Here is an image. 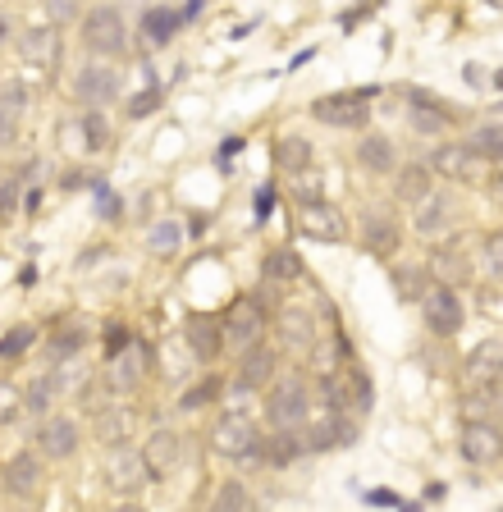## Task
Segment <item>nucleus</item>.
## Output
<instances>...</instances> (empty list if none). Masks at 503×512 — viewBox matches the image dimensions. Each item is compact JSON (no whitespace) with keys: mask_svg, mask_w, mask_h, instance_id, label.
<instances>
[{"mask_svg":"<svg viewBox=\"0 0 503 512\" xmlns=\"http://www.w3.org/2000/svg\"><path fill=\"white\" fill-rule=\"evenodd\" d=\"M307 412H311V384L307 375H279L275 384H270L266 394V416L270 426L279 430V435H298L302 426H307Z\"/></svg>","mask_w":503,"mask_h":512,"instance_id":"obj_1","label":"nucleus"},{"mask_svg":"<svg viewBox=\"0 0 503 512\" xmlns=\"http://www.w3.org/2000/svg\"><path fill=\"white\" fill-rule=\"evenodd\" d=\"M211 448L220 453V458H234V462L261 458V430H257V421H252L247 412H225L211 426Z\"/></svg>","mask_w":503,"mask_h":512,"instance_id":"obj_2","label":"nucleus"},{"mask_svg":"<svg viewBox=\"0 0 503 512\" xmlns=\"http://www.w3.org/2000/svg\"><path fill=\"white\" fill-rule=\"evenodd\" d=\"M78 32H83V46L92 55L115 60V55L129 51V28H124V14H119L115 5H97V10H87L83 23H78Z\"/></svg>","mask_w":503,"mask_h":512,"instance_id":"obj_3","label":"nucleus"},{"mask_svg":"<svg viewBox=\"0 0 503 512\" xmlns=\"http://www.w3.org/2000/svg\"><path fill=\"white\" fill-rule=\"evenodd\" d=\"M266 307H261V298H252V293H243V298H234V307L225 311V320H220V330H225V348L234 352H247L257 348V343H266Z\"/></svg>","mask_w":503,"mask_h":512,"instance_id":"obj_4","label":"nucleus"},{"mask_svg":"<svg viewBox=\"0 0 503 512\" xmlns=\"http://www.w3.org/2000/svg\"><path fill=\"white\" fill-rule=\"evenodd\" d=\"M375 87H366V92H330V96H316L311 101V115L321 119V124L330 128H366V119H371V101Z\"/></svg>","mask_w":503,"mask_h":512,"instance_id":"obj_5","label":"nucleus"},{"mask_svg":"<svg viewBox=\"0 0 503 512\" xmlns=\"http://www.w3.org/2000/svg\"><path fill=\"white\" fill-rule=\"evenodd\" d=\"M430 174H444V179H458V183H490V160L471 156L462 142H444L435 147V156L426 160Z\"/></svg>","mask_w":503,"mask_h":512,"instance_id":"obj_6","label":"nucleus"},{"mask_svg":"<svg viewBox=\"0 0 503 512\" xmlns=\"http://www.w3.org/2000/svg\"><path fill=\"white\" fill-rule=\"evenodd\" d=\"M421 316H426L430 334H439V339L458 334L462 330V298H458V288L430 284L426 293H421Z\"/></svg>","mask_w":503,"mask_h":512,"instance_id":"obj_7","label":"nucleus"},{"mask_svg":"<svg viewBox=\"0 0 503 512\" xmlns=\"http://www.w3.org/2000/svg\"><path fill=\"white\" fill-rule=\"evenodd\" d=\"M106 485L115 494H138V490L151 485V471H147V462H142V453L133 444L110 448L106 453Z\"/></svg>","mask_w":503,"mask_h":512,"instance_id":"obj_8","label":"nucleus"},{"mask_svg":"<svg viewBox=\"0 0 503 512\" xmlns=\"http://www.w3.org/2000/svg\"><path fill=\"white\" fill-rule=\"evenodd\" d=\"M78 421L74 416H46L42 426H37V458L42 462H69L78 453Z\"/></svg>","mask_w":503,"mask_h":512,"instance_id":"obj_9","label":"nucleus"},{"mask_svg":"<svg viewBox=\"0 0 503 512\" xmlns=\"http://www.w3.org/2000/svg\"><path fill=\"white\" fill-rule=\"evenodd\" d=\"M147 366H151V352L133 339L124 352H115V357H110V366H106V375H101V380H106L110 394H133V389L142 384V375H147Z\"/></svg>","mask_w":503,"mask_h":512,"instance_id":"obj_10","label":"nucleus"},{"mask_svg":"<svg viewBox=\"0 0 503 512\" xmlns=\"http://www.w3.org/2000/svg\"><path fill=\"white\" fill-rule=\"evenodd\" d=\"M119 96V74L110 64H83L74 74V101H83L87 110H101Z\"/></svg>","mask_w":503,"mask_h":512,"instance_id":"obj_11","label":"nucleus"},{"mask_svg":"<svg viewBox=\"0 0 503 512\" xmlns=\"http://www.w3.org/2000/svg\"><path fill=\"white\" fill-rule=\"evenodd\" d=\"M453 220H458V206H453L449 192H430L421 206H412L417 238H430V243H439L444 234H453Z\"/></svg>","mask_w":503,"mask_h":512,"instance_id":"obj_12","label":"nucleus"},{"mask_svg":"<svg viewBox=\"0 0 503 512\" xmlns=\"http://www.w3.org/2000/svg\"><path fill=\"white\" fill-rule=\"evenodd\" d=\"M60 55H65V42H60V28H51V23L28 28L19 37V60L33 64V69H42V74H51L55 64H60Z\"/></svg>","mask_w":503,"mask_h":512,"instance_id":"obj_13","label":"nucleus"},{"mask_svg":"<svg viewBox=\"0 0 503 512\" xmlns=\"http://www.w3.org/2000/svg\"><path fill=\"white\" fill-rule=\"evenodd\" d=\"M298 229L316 243H343L348 238V220H343L339 206L316 202V206H298Z\"/></svg>","mask_w":503,"mask_h":512,"instance_id":"obj_14","label":"nucleus"},{"mask_svg":"<svg viewBox=\"0 0 503 512\" xmlns=\"http://www.w3.org/2000/svg\"><path fill=\"white\" fill-rule=\"evenodd\" d=\"M462 458L476 462V467H490L503 458V430L490 421H467L462 426Z\"/></svg>","mask_w":503,"mask_h":512,"instance_id":"obj_15","label":"nucleus"},{"mask_svg":"<svg viewBox=\"0 0 503 512\" xmlns=\"http://www.w3.org/2000/svg\"><path fill=\"white\" fill-rule=\"evenodd\" d=\"M275 366H279V357H275V348H270V343L247 348L243 362H238V375H234L238 394H252V389H266V384H275Z\"/></svg>","mask_w":503,"mask_h":512,"instance_id":"obj_16","label":"nucleus"},{"mask_svg":"<svg viewBox=\"0 0 503 512\" xmlns=\"http://www.w3.org/2000/svg\"><path fill=\"white\" fill-rule=\"evenodd\" d=\"M133 430H138V416H133L129 407H119V403L97 407V416H92V435H97V444H106V453L129 444Z\"/></svg>","mask_w":503,"mask_h":512,"instance_id":"obj_17","label":"nucleus"},{"mask_svg":"<svg viewBox=\"0 0 503 512\" xmlns=\"http://www.w3.org/2000/svg\"><path fill=\"white\" fill-rule=\"evenodd\" d=\"M138 453H142V462H147L151 480H156V476H170V471L179 467V458H183V439L174 435L170 426H156L147 435V448H138Z\"/></svg>","mask_w":503,"mask_h":512,"instance_id":"obj_18","label":"nucleus"},{"mask_svg":"<svg viewBox=\"0 0 503 512\" xmlns=\"http://www.w3.org/2000/svg\"><path fill=\"white\" fill-rule=\"evenodd\" d=\"M407 101H412V115H407V124L417 128L421 138H439V133L449 128V119L458 115V110H449L444 101H439V96H430V92H412Z\"/></svg>","mask_w":503,"mask_h":512,"instance_id":"obj_19","label":"nucleus"},{"mask_svg":"<svg viewBox=\"0 0 503 512\" xmlns=\"http://www.w3.org/2000/svg\"><path fill=\"white\" fill-rule=\"evenodd\" d=\"M183 343L193 348L197 362H215V357L225 352V330H220V320L215 316H188V325H183Z\"/></svg>","mask_w":503,"mask_h":512,"instance_id":"obj_20","label":"nucleus"},{"mask_svg":"<svg viewBox=\"0 0 503 512\" xmlns=\"http://www.w3.org/2000/svg\"><path fill=\"white\" fill-rule=\"evenodd\" d=\"M398 220H394V211H366V220H362V247L371 256H394L398 252Z\"/></svg>","mask_w":503,"mask_h":512,"instance_id":"obj_21","label":"nucleus"},{"mask_svg":"<svg viewBox=\"0 0 503 512\" xmlns=\"http://www.w3.org/2000/svg\"><path fill=\"white\" fill-rule=\"evenodd\" d=\"M275 330H279V339H284V348H293V352H311V343L321 339L307 307H279Z\"/></svg>","mask_w":503,"mask_h":512,"instance_id":"obj_22","label":"nucleus"},{"mask_svg":"<svg viewBox=\"0 0 503 512\" xmlns=\"http://www.w3.org/2000/svg\"><path fill=\"white\" fill-rule=\"evenodd\" d=\"M42 458L37 453H14L10 462H5V490L14 494V499H33L37 490H42Z\"/></svg>","mask_w":503,"mask_h":512,"instance_id":"obj_23","label":"nucleus"},{"mask_svg":"<svg viewBox=\"0 0 503 512\" xmlns=\"http://www.w3.org/2000/svg\"><path fill=\"white\" fill-rule=\"evenodd\" d=\"M394 192H398V202L407 206H421L435 192V174L426 170V160H407V165H398L394 170Z\"/></svg>","mask_w":503,"mask_h":512,"instance_id":"obj_24","label":"nucleus"},{"mask_svg":"<svg viewBox=\"0 0 503 512\" xmlns=\"http://www.w3.org/2000/svg\"><path fill=\"white\" fill-rule=\"evenodd\" d=\"M353 439H357L353 421H343V416H325V421L307 426V435H302V448H311V453H325V448H348Z\"/></svg>","mask_w":503,"mask_h":512,"instance_id":"obj_25","label":"nucleus"},{"mask_svg":"<svg viewBox=\"0 0 503 512\" xmlns=\"http://www.w3.org/2000/svg\"><path fill=\"white\" fill-rule=\"evenodd\" d=\"M467 375L476 384H499L503 380V339H481L467 352Z\"/></svg>","mask_w":503,"mask_h":512,"instance_id":"obj_26","label":"nucleus"},{"mask_svg":"<svg viewBox=\"0 0 503 512\" xmlns=\"http://www.w3.org/2000/svg\"><path fill=\"white\" fill-rule=\"evenodd\" d=\"M357 160H362L371 174H394L398 170V151L385 133H366V138L357 142Z\"/></svg>","mask_w":503,"mask_h":512,"instance_id":"obj_27","label":"nucleus"},{"mask_svg":"<svg viewBox=\"0 0 503 512\" xmlns=\"http://www.w3.org/2000/svg\"><path fill=\"white\" fill-rule=\"evenodd\" d=\"M307 357H311V371H316V380H325V375H339L343 371V357H348V339H343V334L316 339Z\"/></svg>","mask_w":503,"mask_h":512,"instance_id":"obj_28","label":"nucleus"},{"mask_svg":"<svg viewBox=\"0 0 503 512\" xmlns=\"http://www.w3.org/2000/svg\"><path fill=\"white\" fill-rule=\"evenodd\" d=\"M275 165H279V170H289L293 179H298V174H307L311 170V142L298 138V133L279 138L275 142Z\"/></svg>","mask_w":503,"mask_h":512,"instance_id":"obj_29","label":"nucleus"},{"mask_svg":"<svg viewBox=\"0 0 503 512\" xmlns=\"http://www.w3.org/2000/svg\"><path fill=\"white\" fill-rule=\"evenodd\" d=\"M462 147H467L471 156H481V160L503 156V119H490V124H476V128H471V138L462 142Z\"/></svg>","mask_w":503,"mask_h":512,"instance_id":"obj_30","label":"nucleus"},{"mask_svg":"<svg viewBox=\"0 0 503 512\" xmlns=\"http://www.w3.org/2000/svg\"><path fill=\"white\" fill-rule=\"evenodd\" d=\"M179 28H183V14L179 10H147V14H142V37H147L151 46H165Z\"/></svg>","mask_w":503,"mask_h":512,"instance_id":"obj_31","label":"nucleus"},{"mask_svg":"<svg viewBox=\"0 0 503 512\" xmlns=\"http://www.w3.org/2000/svg\"><path fill=\"white\" fill-rule=\"evenodd\" d=\"M430 270L439 275V284L444 288H458V284H467V275H471V261L462 252H435V261H430Z\"/></svg>","mask_w":503,"mask_h":512,"instance_id":"obj_32","label":"nucleus"},{"mask_svg":"<svg viewBox=\"0 0 503 512\" xmlns=\"http://www.w3.org/2000/svg\"><path fill=\"white\" fill-rule=\"evenodd\" d=\"M261 270H266V279H275V284H293V279H302V261H298L293 247H275Z\"/></svg>","mask_w":503,"mask_h":512,"instance_id":"obj_33","label":"nucleus"},{"mask_svg":"<svg viewBox=\"0 0 503 512\" xmlns=\"http://www.w3.org/2000/svg\"><path fill=\"white\" fill-rule=\"evenodd\" d=\"M179 243H183V224L179 220H156L147 229V252H156V256H174Z\"/></svg>","mask_w":503,"mask_h":512,"instance_id":"obj_34","label":"nucleus"},{"mask_svg":"<svg viewBox=\"0 0 503 512\" xmlns=\"http://www.w3.org/2000/svg\"><path fill=\"white\" fill-rule=\"evenodd\" d=\"M51 403H55V380H51V375H37V380L23 389V412H28V416H46V412H51Z\"/></svg>","mask_w":503,"mask_h":512,"instance_id":"obj_35","label":"nucleus"},{"mask_svg":"<svg viewBox=\"0 0 503 512\" xmlns=\"http://www.w3.org/2000/svg\"><path fill=\"white\" fill-rule=\"evenodd\" d=\"M302 453V439L298 435H275V439H261V458L270 462V467H289L293 458Z\"/></svg>","mask_w":503,"mask_h":512,"instance_id":"obj_36","label":"nucleus"},{"mask_svg":"<svg viewBox=\"0 0 503 512\" xmlns=\"http://www.w3.org/2000/svg\"><path fill=\"white\" fill-rule=\"evenodd\" d=\"M211 512H247V485L243 480H220L211 499Z\"/></svg>","mask_w":503,"mask_h":512,"instance_id":"obj_37","label":"nucleus"},{"mask_svg":"<svg viewBox=\"0 0 503 512\" xmlns=\"http://www.w3.org/2000/svg\"><path fill=\"white\" fill-rule=\"evenodd\" d=\"M343 380H348V398H353V412H371V375H366L362 366H348V371H343Z\"/></svg>","mask_w":503,"mask_h":512,"instance_id":"obj_38","label":"nucleus"},{"mask_svg":"<svg viewBox=\"0 0 503 512\" xmlns=\"http://www.w3.org/2000/svg\"><path fill=\"white\" fill-rule=\"evenodd\" d=\"M60 151H69V156H92V147H87V133H83V119H65L60 124Z\"/></svg>","mask_w":503,"mask_h":512,"instance_id":"obj_39","label":"nucleus"},{"mask_svg":"<svg viewBox=\"0 0 503 512\" xmlns=\"http://www.w3.org/2000/svg\"><path fill=\"white\" fill-rule=\"evenodd\" d=\"M78 119H83L87 147H92V151H106V142H110V124H106V115H101V110H87V115H78Z\"/></svg>","mask_w":503,"mask_h":512,"instance_id":"obj_40","label":"nucleus"},{"mask_svg":"<svg viewBox=\"0 0 503 512\" xmlns=\"http://www.w3.org/2000/svg\"><path fill=\"white\" fill-rule=\"evenodd\" d=\"M394 288H398V298H407V302H412V298H421V293H426V275H421V270H412V266H398L394 270Z\"/></svg>","mask_w":503,"mask_h":512,"instance_id":"obj_41","label":"nucleus"},{"mask_svg":"<svg viewBox=\"0 0 503 512\" xmlns=\"http://www.w3.org/2000/svg\"><path fill=\"white\" fill-rule=\"evenodd\" d=\"M19 192H23L19 174H5V179H0V224H10V215L19 211Z\"/></svg>","mask_w":503,"mask_h":512,"instance_id":"obj_42","label":"nucleus"},{"mask_svg":"<svg viewBox=\"0 0 503 512\" xmlns=\"http://www.w3.org/2000/svg\"><path fill=\"white\" fill-rule=\"evenodd\" d=\"M215 394H220V380H202V384H193V389H188V394L179 398V412H197V407L215 403Z\"/></svg>","mask_w":503,"mask_h":512,"instance_id":"obj_43","label":"nucleus"},{"mask_svg":"<svg viewBox=\"0 0 503 512\" xmlns=\"http://www.w3.org/2000/svg\"><path fill=\"white\" fill-rule=\"evenodd\" d=\"M83 343H87V334L78 330V325H74V330H60V334L51 339V357H60V362H65V357H74Z\"/></svg>","mask_w":503,"mask_h":512,"instance_id":"obj_44","label":"nucleus"},{"mask_svg":"<svg viewBox=\"0 0 503 512\" xmlns=\"http://www.w3.org/2000/svg\"><path fill=\"white\" fill-rule=\"evenodd\" d=\"M298 206H316V202H325L321 197V174L316 170H307V174H298Z\"/></svg>","mask_w":503,"mask_h":512,"instance_id":"obj_45","label":"nucleus"},{"mask_svg":"<svg viewBox=\"0 0 503 512\" xmlns=\"http://www.w3.org/2000/svg\"><path fill=\"white\" fill-rule=\"evenodd\" d=\"M485 270H490L494 284H503V234L485 238Z\"/></svg>","mask_w":503,"mask_h":512,"instance_id":"obj_46","label":"nucleus"},{"mask_svg":"<svg viewBox=\"0 0 503 512\" xmlns=\"http://www.w3.org/2000/svg\"><path fill=\"white\" fill-rule=\"evenodd\" d=\"M156 106H161V87H147V92H138L124 110H129V119H147Z\"/></svg>","mask_w":503,"mask_h":512,"instance_id":"obj_47","label":"nucleus"},{"mask_svg":"<svg viewBox=\"0 0 503 512\" xmlns=\"http://www.w3.org/2000/svg\"><path fill=\"white\" fill-rule=\"evenodd\" d=\"M37 339V330L33 325H19V330H10V339H0V357H19L28 343Z\"/></svg>","mask_w":503,"mask_h":512,"instance_id":"obj_48","label":"nucleus"},{"mask_svg":"<svg viewBox=\"0 0 503 512\" xmlns=\"http://www.w3.org/2000/svg\"><path fill=\"white\" fill-rule=\"evenodd\" d=\"M19 412H23V394L10 389V384H0V426H10Z\"/></svg>","mask_w":503,"mask_h":512,"instance_id":"obj_49","label":"nucleus"},{"mask_svg":"<svg viewBox=\"0 0 503 512\" xmlns=\"http://www.w3.org/2000/svg\"><path fill=\"white\" fill-rule=\"evenodd\" d=\"M133 343V334H129V325H110L106 330V352L115 357V352H124Z\"/></svg>","mask_w":503,"mask_h":512,"instance_id":"obj_50","label":"nucleus"},{"mask_svg":"<svg viewBox=\"0 0 503 512\" xmlns=\"http://www.w3.org/2000/svg\"><path fill=\"white\" fill-rule=\"evenodd\" d=\"M14 138H19V115L0 106V147H10Z\"/></svg>","mask_w":503,"mask_h":512,"instance_id":"obj_51","label":"nucleus"},{"mask_svg":"<svg viewBox=\"0 0 503 512\" xmlns=\"http://www.w3.org/2000/svg\"><path fill=\"white\" fill-rule=\"evenodd\" d=\"M65 19H78V5H69V0H55V5H51V28H55V23H65Z\"/></svg>","mask_w":503,"mask_h":512,"instance_id":"obj_52","label":"nucleus"},{"mask_svg":"<svg viewBox=\"0 0 503 512\" xmlns=\"http://www.w3.org/2000/svg\"><path fill=\"white\" fill-rule=\"evenodd\" d=\"M97 206H101V215H115L119 211V202H115V192L106 188V183H97Z\"/></svg>","mask_w":503,"mask_h":512,"instance_id":"obj_53","label":"nucleus"},{"mask_svg":"<svg viewBox=\"0 0 503 512\" xmlns=\"http://www.w3.org/2000/svg\"><path fill=\"white\" fill-rule=\"evenodd\" d=\"M270 206H275V188H261L257 192V220H266Z\"/></svg>","mask_w":503,"mask_h":512,"instance_id":"obj_54","label":"nucleus"},{"mask_svg":"<svg viewBox=\"0 0 503 512\" xmlns=\"http://www.w3.org/2000/svg\"><path fill=\"white\" fill-rule=\"evenodd\" d=\"M238 151H243V138H229L225 147H220V160H225V165H229V160H234Z\"/></svg>","mask_w":503,"mask_h":512,"instance_id":"obj_55","label":"nucleus"},{"mask_svg":"<svg viewBox=\"0 0 503 512\" xmlns=\"http://www.w3.org/2000/svg\"><path fill=\"white\" fill-rule=\"evenodd\" d=\"M490 183H499V188H503V156L490 160Z\"/></svg>","mask_w":503,"mask_h":512,"instance_id":"obj_56","label":"nucleus"},{"mask_svg":"<svg viewBox=\"0 0 503 512\" xmlns=\"http://www.w3.org/2000/svg\"><path fill=\"white\" fill-rule=\"evenodd\" d=\"M467 83H471V87L485 83V78H481V64H467Z\"/></svg>","mask_w":503,"mask_h":512,"instance_id":"obj_57","label":"nucleus"},{"mask_svg":"<svg viewBox=\"0 0 503 512\" xmlns=\"http://www.w3.org/2000/svg\"><path fill=\"white\" fill-rule=\"evenodd\" d=\"M366 499H371V503H398L389 490H375V494H366Z\"/></svg>","mask_w":503,"mask_h":512,"instance_id":"obj_58","label":"nucleus"},{"mask_svg":"<svg viewBox=\"0 0 503 512\" xmlns=\"http://www.w3.org/2000/svg\"><path fill=\"white\" fill-rule=\"evenodd\" d=\"M110 512H147V508H138V503H129V499H124V503H115V508H110Z\"/></svg>","mask_w":503,"mask_h":512,"instance_id":"obj_59","label":"nucleus"},{"mask_svg":"<svg viewBox=\"0 0 503 512\" xmlns=\"http://www.w3.org/2000/svg\"><path fill=\"white\" fill-rule=\"evenodd\" d=\"M5 37H10V19H5V14H0V42H5Z\"/></svg>","mask_w":503,"mask_h":512,"instance_id":"obj_60","label":"nucleus"}]
</instances>
